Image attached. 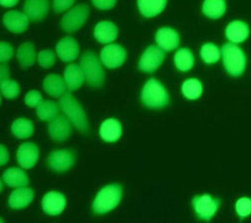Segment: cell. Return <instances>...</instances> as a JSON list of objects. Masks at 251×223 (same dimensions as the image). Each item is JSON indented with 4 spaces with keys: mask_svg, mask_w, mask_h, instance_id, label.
<instances>
[{
    "mask_svg": "<svg viewBox=\"0 0 251 223\" xmlns=\"http://www.w3.org/2000/svg\"><path fill=\"white\" fill-rule=\"evenodd\" d=\"M56 52L58 57L64 62H73L78 56L79 48L75 38L67 36L56 45Z\"/></svg>",
    "mask_w": 251,
    "mask_h": 223,
    "instance_id": "2e32d148",
    "label": "cell"
},
{
    "mask_svg": "<svg viewBox=\"0 0 251 223\" xmlns=\"http://www.w3.org/2000/svg\"><path fill=\"white\" fill-rule=\"evenodd\" d=\"M25 103L30 108H38L41 104L44 103V99L39 92L30 91L25 96Z\"/></svg>",
    "mask_w": 251,
    "mask_h": 223,
    "instance_id": "d590c367",
    "label": "cell"
},
{
    "mask_svg": "<svg viewBox=\"0 0 251 223\" xmlns=\"http://www.w3.org/2000/svg\"><path fill=\"white\" fill-rule=\"evenodd\" d=\"M249 35V27L240 20L230 23L226 27V37L234 44L242 43Z\"/></svg>",
    "mask_w": 251,
    "mask_h": 223,
    "instance_id": "44dd1931",
    "label": "cell"
},
{
    "mask_svg": "<svg viewBox=\"0 0 251 223\" xmlns=\"http://www.w3.org/2000/svg\"><path fill=\"white\" fill-rule=\"evenodd\" d=\"M92 1L97 8L101 10H109L115 6L117 0H92Z\"/></svg>",
    "mask_w": 251,
    "mask_h": 223,
    "instance_id": "f35d334b",
    "label": "cell"
},
{
    "mask_svg": "<svg viewBox=\"0 0 251 223\" xmlns=\"http://www.w3.org/2000/svg\"><path fill=\"white\" fill-rule=\"evenodd\" d=\"M0 222H3V220H2V219H0Z\"/></svg>",
    "mask_w": 251,
    "mask_h": 223,
    "instance_id": "ee69618b",
    "label": "cell"
},
{
    "mask_svg": "<svg viewBox=\"0 0 251 223\" xmlns=\"http://www.w3.org/2000/svg\"><path fill=\"white\" fill-rule=\"evenodd\" d=\"M39 151L35 144L25 143L18 148L17 151V161L23 168L30 169L32 168L38 160Z\"/></svg>",
    "mask_w": 251,
    "mask_h": 223,
    "instance_id": "5bb4252c",
    "label": "cell"
},
{
    "mask_svg": "<svg viewBox=\"0 0 251 223\" xmlns=\"http://www.w3.org/2000/svg\"><path fill=\"white\" fill-rule=\"evenodd\" d=\"M37 60L41 67L49 69L55 64V54L51 50H43L37 54Z\"/></svg>",
    "mask_w": 251,
    "mask_h": 223,
    "instance_id": "836d02e7",
    "label": "cell"
},
{
    "mask_svg": "<svg viewBox=\"0 0 251 223\" xmlns=\"http://www.w3.org/2000/svg\"><path fill=\"white\" fill-rule=\"evenodd\" d=\"M201 57L206 64H215L220 58V50L214 44H206L201 49Z\"/></svg>",
    "mask_w": 251,
    "mask_h": 223,
    "instance_id": "1f68e13d",
    "label": "cell"
},
{
    "mask_svg": "<svg viewBox=\"0 0 251 223\" xmlns=\"http://www.w3.org/2000/svg\"><path fill=\"white\" fill-rule=\"evenodd\" d=\"M202 10L208 17L219 18L226 11L225 0H205Z\"/></svg>",
    "mask_w": 251,
    "mask_h": 223,
    "instance_id": "4316f807",
    "label": "cell"
},
{
    "mask_svg": "<svg viewBox=\"0 0 251 223\" xmlns=\"http://www.w3.org/2000/svg\"><path fill=\"white\" fill-rule=\"evenodd\" d=\"M85 80V74L78 65H70L65 70V82L71 91H75L81 87Z\"/></svg>",
    "mask_w": 251,
    "mask_h": 223,
    "instance_id": "603a6c76",
    "label": "cell"
},
{
    "mask_svg": "<svg viewBox=\"0 0 251 223\" xmlns=\"http://www.w3.org/2000/svg\"><path fill=\"white\" fill-rule=\"evenodd\" d=\"M34 192L32 189L24 187L13 191L9 197L8 204L12 209H22L28 206L33 200Z\"/></svg>",
    "mask_w": 251,
    "mask_h": 223,
    "instance_id": "ac0fdd59",
    "label": "cell"
},
{
    "mask_svg": "<svg viewBox=\"0 0 251 223\" xmlns=\"http://www.w3.org/2000/svg\"><path fill=\"white\" fill-rule=\"evenodd\" d=\"M225 70L234 76L243 74L246 66V57L241 49L233 44H227L222 48Z\"/></svg>",
    "mask_w": 251,
    "mask_h": 223,
    "instance_id": "5b68a950",
    "label": "cell"
},
{
    "mask_svg": "<svg viewBox=\"0 0 251 223\" xmlns=\"http://www.w3.org/2000/svg\"><path fill=\"white\" fill-rule=\"evenodd\" d=\"M2 187H3V185H2V182H1V180H0V192H1Z\"/></svg>",
    "mask_w": 251,
    "mask_h": 223,
    "instance_id": "7bdbcfd3",
    "label": "cell"
},
{
    "mask_svg": "<svg viewBox=\"0 0 251 223\" xmlns=\"http://www.w3.org/2000/svg\"><path fill=\"white\" fill-rule=\"evenodd\" d=\"M219 206V201L209 195L197 196L193 199V207L197 215L205 220L213 217Z\"/></svg>",
    "mask_w": 251,
    "mask_h": 223,
    "instance_id": "9c48e42d",
    "label": "cell"
},
{
    "mask_svg": "<svg viewBox=\"0 0 251 223\" xmlns=\"http://www.w3.org/2000/svg\"><path fill=\"white\" fill-rule=\"evenodd\" d=\"M58 114V106L52 100H47L37 108V116L43 121H51Z\"/></svg>",
    "mask_w": 251,
    "mask_h": 223,
    "instance_id": "4dcf8cb0",
    "label": "cell"
},
{
    "mask_svg": "<svg viewBox=\"0 0 251 223\" xmlns=\"http://www.w3.org/2000/svg\"><path fill=\"white\" fill-rule=\"evenodd\" d=\"M59 107L69 120L80 132H87L89 128L88 118L78 100L70 93H66L59 100Z\"/></svg>",
    "mask_w": 251,
    "mask_h": 223,
    "instance_id": "6da1fadb",
    "label": "cell"
},
{
    "mask_svg": "<svg viewBox=\"0 0 251 223\" xmlns=\"http://www.w3.org/2000/svg\"><path fill=\"white\" fill-rule=\"evenodd\" d=\"M0 103H1V98H0Z\"/></svg>",
    "mask_w": 251,
    "mask_h": 223,
    "instance_id": "f6af8a7d",
    "label": "cell"
},
{
    "mask_svg": "<svg viewBox=\"0 0 251 223\" xmlns=\"http://www.w3.org/2000/svg\"><path fill=\"white\" fill-rule=\"evenodd\" d=\"M164 58L165 50L161 48L151 46L143 53L139 63V68L145 73L152 74L161 66Z\"/></svg>",
    "mask_w": 251,
    "mask_h": 223,
    "instance_id": "52a82bcc",
    "label": "cell"
},
{
    "mask_svg": "<svg viewBox=\"0 0 251 223\" xmlns=\"http://www.w3.org/2000/svg\"><path fill=\"white\" fill-rule=\"evenodd\" d=\"M0 91L6 99H15L20 93V88L15 80L6 79L0 86Z\"/></svg>",
    "mask_w": 251,
    "mask_h": 223,
    "instance_id": "d6a6232c",
    "label": "cell"
},
{
    "mask_svg": "<svg viewBox=\"0 0 251 223\" xmlns=\"http://www.w3.org/2000/svg\"><path fill=\"white\" fill-rule=\"evenodd\" d=\"M167 3V0H138V7L145 17H155L160 14Z\"/></svg>",
    "mask_w": 251,
    "mask_h": 223,
    "instance_id": "d4e9b609",
    "label": "cell"
},
{
    "mask_svg": "<svg viewBox=\"0 0 251 223\" xmlns=\"http://www.w3.org/2000/svg\"><path fill=\"white\" fill-rule=\"evenodd\" d=\"M80 67L90 86L100 88L104 82V73L98 56L94 52H86L80 57Z\"/></svg>",
    "mask_w": 251,
    "mask_h": 223,
    "instance_id": "277c9868",
    "label": "cell"
},
{
    "mask_svg": "<svg viewBox=\"0 0 251 223\" xmlns=\"http://www.w3.org/2000/svg\"><path fill=\"white\" fill-rule=\"evenodd\" d=\"M142 102L148 108L161 109L169 103V95L157 79L150 78L142 91Z\"/></svg>",
    "mask_w": 251,
    "mask_h": 223,
    "instance_id": "7a4b0ae2",
    "label": "cell"
},
{
    "mask_svg": "<svg viewBox=\"0 0 251 223\" xmlns=\"http://www.w3.org/2000/svg\"><path fill=\"white\" fill-rule=\"evenodd\" d=\"M3 180L9 187H23L29 184L26 173L19 168H9L3 173Z\"/></svg>",
    "mask_w": 251,
    "mask_h": 223,
    "instance_id": "cb8c5ba5",
    "label": "cell"
},
{
    "mask_svg": "<svg viewBox=\"0 0 251 223\" xmlns=\"http://www.w3.org/2000/svg\"><path fill=\"white\" fill-rule=\"evenodd\" d=\"M95 37L100 44H110L118 36V27L111 22H100L95 28Z\"/></svg>",
    "mask_w": 251,
    "mask_h": 223,
    "instance_id": "d6986e66",
    "label": "cell"
},
{
    "mask_svg": "<svg viewBox=\"0 0 251 223\" xmlns=\"http://www.w3.org/2000/svg\"><path fill=\"white\" fill-rule=\"evenodd\" d=\"M35 48L30 43H25L19 47L17 50V59L23 68L31 67L35 62Z\"/></svg>",
    "mask_w": 251,
    "mask_h": 223,
    "instance_id": "484cf974",
    "label": "cell"
},
{
    "mask_svg": "<svg viewBox=\"0 0 251 223\" xmlns=\"http://www.w3.org/2000/svg\"><path fill=\"white\" fill-rule=\"evenodd\" d=\"M50 9V0H25V13L33 22L44 19Z\"/></svg>",
    "mask_w": 251,
    "mask_h": 223,
    "instance_id": "e0dca14e",
    "label": "cell"
},
{
    "mask_svg": "<svg viewBox=\"0 0 251 223\" xmlns=\"http://www.w3.org/2000/svg\"><path fill=\"white\" fill-rule=\"evenodd\" d=\"M236 211L239 216L246 217L251 214V200L249 198H240L236 202Z\"/></svg>",
    "mask_w": 251,
    "mask_h": 223,
    "instance_id": "e575fe53",
    "label": "cell"
},
{
    "mask_svg": "<svg viewBox=\"0 0 251 223\" xmlns=\"http://www.w3.org/2000/svg\"><path fill=\"white\" fill-rule=\"evenodd\" d=\"M75 0H53V9L55 12H62L69 9Z\"/></svg>",
    "mask_w": 251,
    "mask_h": 223,
    "instance_id": "74e56055",
    "label": "cell"
},
{
    "mask_svg": "<svg viewBox=\"0 0 251 223\" xmlns=\"http://www.w3.org/2000/svg\"><path fill=\"white\" fill-rule=\"evenodd\" d=\"M13 48L6 44V43H0V63L7 62L13 55Z\"/></svg>",
    "mask_w": 251,
    "mask_h": 223,
    "instance_id": "8d00e7d4",
    "label": "cell"
},
{
    "mask_svg": "<svg viewBox=\"0 0 251 223\" xmlns=\"http://www.w3.org/2000/svg\"><path fill=\"white\" fill-rule=\"evenodd\" d=\"M123 189L118 184H111L102 188L93 203V209L97 214H104L115 209L121 201Z\"/></svg>",
    "mask_w": 251,
    "mask_h": 223,
    "instance_id": "3957f363",
    "label": "cell"
},
{
    "mask_svg": "<svg viewBox=\"0 0 251 223\" xmlns=\"http://www.w3.org/2000/svg\"><path fill=\"white\" fill-rule=\"evenodd\" d=\"M18 0H0V5L4 7H13L17 4Z\"/></svg>",
    "mask_w": 251,
    "mask_h": 223,
    "instance_id": "b9f144b4",
    "label": "cell"
},
{
    "mask_svg": "<svg viewBox=\"0 0 251 223\" xmlns=\"http://www.w3.org/2000/svg\"><path fill=\"white\" fill-rule=\"evenodd\" d=\"M67 205L66 197L59 192H49L43 199V209L49 215H58Z\"/></svg>",
    "mask_w": 251,
    "mask_h": 223,
    "instance_id": "4fadbf2b",
    "label": "cell"
},
{
    "mask_svg": "<svg viewBox=\"0 0 251 223\" xmlns=\"http://www.w3.org/2000/svg\"><path fill=\"white\" fill-rule=\"evenodd\" d=\"M49 133L57 142L66 141L72 134L70 120L65 116H56L49 125Z\"/></svg>",
    "mask_w": 251,
    "mask_h": 223,
    "instance_id": "8fae6325",
    "label": "cell"
},
{
    "mask_svg": "<svg viewBox=\"0 0 251 223\" xmlns=\"http://www.w3.org/2000/svg\"><path fill=\"white\" fill-rule=\"evenodd\" d=\"M9 77V68L7 65H0V86Z\"/></svg>",
    "mask_w": 251,
    "mask_h": 223,
    "instance_id": "ab89813d",
    "label": "cell"
},
{
    "mask_svg": "<svg viewBox=\"0 0 251 223\" xmlns=\"http://www.w3.org/2000/svg\"><path fill=\"white\" fill-rule=\"evenodd\" d=\"M44 89L49 95L54 98H61L66 94L67 85L60 75L50 74L44 80Z\"/></svg>",
    "mask_w": 251,
    "mask_h": 223,
    "instance_id": "7402d4cb",
    "label": "cell"
},
{
    "mask_svg": "<svg viewBox=\"0 0 251 223\" xmlns=\"http://www.w3.org/2000/svg\"><path fill=\"white\" fill-rule=\"evenodd\" d=\"M28 19L29 18L25 13L11 10L4 14L3 24L8 30L14 33H23L28 27Z\"/></svg>",
    "mask_w": 251,
    "mask_h": 223,
    "instance_id": "7c38bea8",
    "label": "cell"
},
{
    "mask_svg": "<svg viewBox=\"0 0 251 223\" xmlns=\"http://www.w3.org/2000/svg\"><path fill=\"white\" fill-rule=\"evenodd\" d=\"M9 159V153L7 151V149L0 145V166H3L7 163V161Z\"/></svg>",
    "mask_w": 251,
    "mask_h": 223,
    "instance_id": "60d3db41",
    "label": "cell"
},
{
    "mask_svg": "<svg viewBox=\"0 0 251 223\" xmlns=\"http://www.w3.org/2000/svg\"><path fill=\"white\" fill-rule=\"evenodd\" d=\"M11 131L17 138L25 139L33 134L34 127L31 121L27 119H18L12 124Z\"/></svg>",
    "mask_w": 251,
    "mask_h": 223,
    "instance_id": "83f0119b",
    "label": "cell"
},
{
    "mask_svg": "<svg viewBox=\"0 0 251 223\" xmlns=\"http://www.w3.org/2000/svg\"><path fill=\"white\" fill-rule=\"evenodd\" d=\"M127 58V51L119 45L113 44L103 48L100 52V60L104 67L116 69L124 65Z\"/></svg>",
    "mask_w": 251,
    "mask_h": 223,
    "instance_id": "ba28073f",
    "label": "cell"
},
{
    "mask_svg": "<svg viewBox=\"0 0 251 223\" xmlns=\"http://www.w3.org/2000/svg\"><path fill=\"white\" fill-rule=\"evenodd\" d=\"M122 133L123 130L120 122L115 119L104 121L100 129V135L106 142H117L121 138Z\"/></svg>",
    "mask_w": 251,
    "mask_h": 223,
    "instance_id": "ffe728a7",
    "label": "cell"
},
{
    "mask_svg": "<svg viewBox=\"0 0 251 223\" xmlns=\"http://www.w3.org/2000/svg\"><path fill=\"white\" fill-rule=\"evenodd\" d=\"M90 9L86 4H81L71 9L61 19V27L65 31L74 32L79 29L87 22Z\"/></svg>",
    "mask_w": 251,
    "mask_h": 223,
    "instance_id": "8992f818",
    "label": "cell"
},
{
    "mask_svg": "<svg viewBox=\"0 0 251 223\" xmlns=\"http://www.w3.org/2000/svg\"><path fill=\"white\" fill-rule=\"evenodd\" d=\"M175 65L182 72H187L194 66V56L188 49H181L175 54Z\"/></svg>",
    "mask_w": 251,
    "mask_h": 223,
    "instance_id": "f1b7e54d",
    "label": "cell"
},
{
    "mask_svg": "<svg viewBox=\"0 0 251 223\" xmlns=\"http://www.w3.org/2000/svg\"><path fill=\"white\" fill-rule=\"evenodd\" d=\"M183 95L189 99H197L203 93V87L196 78L187 79L182 86Z\"/></svg>",
    "mask_w": 251,
    "mask_h": 223,
    "instance_id": "f546056e",
    "label": "cell"
},
{
    "mask_svg": "<svg viewBox=\"0 0 251 223\" xmlns=\"http://www.w3.org/2000/svg\"><path fill=\"white\" fill-rule=\"evenodd\" d=\"M156 42L165 51H172L179 46V34L172 28L162 27L156 33Z\"/></svg>",
    "mask_w": 251,
    "mask_h": 223,
    "instance_id": "9a60e30c",
    "label": "cell"
},
{
    "mask_svg": "<svg viewBox=\"0 0 251 223\" xmlns=\"http://www.w3.org/2000/svg\"><path fill=\"white\" fill-rule=\"evenodd\" d=\"M49 166L55 172H64L75 164V157L71 151L56 150L48 157Z\"/></svg>",
    "mask_w": 251,
    "mask_h": 223,
    "instance_id": "30bf717a",
    "label": "cell"
}]
</instances>
